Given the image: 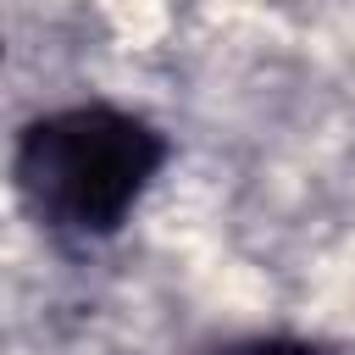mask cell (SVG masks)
<instances>
[{"mask_svg":"<svg viewBox=\"0 0 355 355\" xmlns=\"http://www.w3.org/2000/svg\"><path fill=\"white\" fill-rule=\"evenodd\" d=\"M166 155L172 144L150 116L111 100H83L22 122L11 178L39 227L67 239H111L150 194Z\"/></svg>","mask_w":355,"mask_h":355,"instance_id":"cell-1","label":"cell"},{"mask_svg":"<svg viewBox=\"0 0 355 355\" xmlns=\"http://www.w3.org/2000/svg\"><path fill=\"white\" fill-rule=\"evenodd\" d=\"M211 355H333V349H322L311 338H244V344H227Z\"/></svg>","mask_w":355,"mask_h":355,"instance_id":"cell-2","label":"cell"}]
</instances>
